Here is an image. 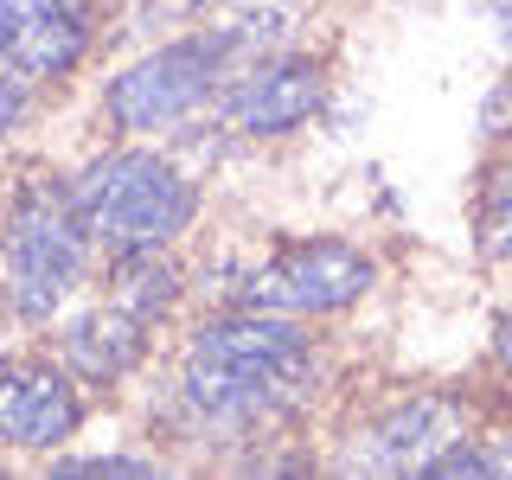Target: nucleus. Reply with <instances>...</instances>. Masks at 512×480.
I'll list each match as a JSON object with an SVG mask.
<instances>
[{
  "label": "nucleus",
  "mask_w": 512,
  "mask_h": 480,
  "mask_svg": "<svg viewBox=\"0 0 512 480\" xmlns=\"http://www.w3.org/2000/svg\"><path fill=\"white\" fill-rule=\"evenodd\" d=\"M45 474H71V480H154V474H173V461L148 455V448H96V455L58 448V455L45 461Z\"/></svg>",
  "instance_id": "obj_14"
},
{
  "label": "nucleus",
  "mask_w": 512,
  "mask_h": 480,
  "mask_svg": "<svg viewBox=\"0 0 512 480\" xmlns=\"http://www.w3.org/2000/svg\"><path fill=\"white\" fill-rule=\"evenodd\" d=\"M487 365H493V378L512 391V308L493 320V340H487Z\"/></svg>",
  "instance_id": "obj_17"
},
{
  "label": "nucleus",
  "mask_w": 512,
  "mask_h": 480,
  "mask_svg": "<svg viewBox=\"0 0 512 480\" xmlns=\"http://www.w3.org/2000/svg\"><path fill=\"white\" fill-rule=\"evenodd\" d=\"M474 429V410L455 391H397L372 404L365 416L333 436L327 474H365V480H423V468L442 455L448 442H461Z\"/></svg>",
  "instance_id": "obj_6"
},
{
  "label": "nucleus",
  "mask_w": 512,
  "mask_h": 480,
  "mask_svg": "<svg viewBox=\"0 0 512 480\" xmlns=\"http://www.w3.org/2000/svg\"><path fill=\"white\" fill-rule=\"evenodd\" d=\"M0 474H7V448H0Z\"/></svg>",
  "instance_id": "obj_20"
},
{
  "label": "nucleus",
  "mask_w": 512,
  "mask_h": 480,
  "mask_svg": "<svg viewBox=\"0 0 512 480\" xmlns=\"http://www.w3.org/2000/svg\"><path fill=\"white\" fill-rule=\"evenodd\" d=\"M384 7H410V0H384Z\"/></svg>",
  "instance_id": "obj_21"
},
{
  "label": "nucleus",
  "mask_w": 512,
  "mask_h": 480,
  "mask_svg": "<svg viewBox=\"0 0 512 480\" xmlns=\"http://www.w3.org/2000/svg\"><path fill=\"white\" fill-rule=\"evenodd\" d=\"M32 109H39V84H32L20 64L7 58V64H0V148H7V141L32 122Z\"/></svg>",
  "instance_id": "obj_15"
},
{
  "label": "nucleus",
  "mask_w": 512,
  "mask_h": 480,
  "mask_svg": "<svg viewBox=\"0 0 512 480\" xmlns=\"http://www.w3.org/2000/svg\"><path fill=\"white\" fill-rule=\"evenodd\" d=\"M109 0H0V39L39 90L71 84L96 58Z\"/></svg>",
  "instance_id": "obj_9"
},
{
  "label": "nucleus",
  "mask_w": 512,
  "mask_h": 480,
  "mask_svg": "<svg viewBox=\"0 0 512 480\" xmlns=\"http://www.w3.org/2000/svg\"><path fill=\"white\" fill-rule=\"evenodd\" d=\"M474 135L487 141V148L512 141V52H506V71L487 84V96H480V109H474Z\"/></svg>",
  "instance_id": "obj_16"
},
{
  "label": "nucleus",
  "mask_w": 512,
  "mask_h": 480,
  "mask_svg": "<svg viewBox=\"0 0 512 480\" xmlns=\"http://www.w3.org/2000/svg\"><path fill=\"white\" fill-rule=\"evenodd\" d=\"M103 295L122 301L128 314H141L148 327H167L186 308L192 276L173 250H116V256H103Z\"/></svg>",
  "instance_id": "obj_11"
},
{
  "label": "nucleus",
  "mask_w": 512,
  "mask_h": 480,
  "mask_svg": "<svg viewBox=\"0 0 512 480\" xmlns=\"http://www.w3.org/2000/svg\"><path fill=\"white\" fill-rule=\"evenodd\" d=\"M308 13H314V0H218L205 20L231 32V45L250 58H263V52H282V45H295L301 39V26H308Z\"/></svg>",
  "instance_id": "obj_13"
},
{
  "label": "nucleus",
  "mask_w": 512,
  "mask_h": 480,
  "mask_svg": "<svg viewBox=\"0 0 512 480\" xmlns=\"http://www.w3.org/2000/svg\"><path fill=\"white\" fill-rule=\"evenodd\" d=\"M0 64H7V39H0Z\"/></svg>",
  "instance_id": "obj_22"
},
{
  "label": "nucleus",
  "mask_w": 512,
  "mask_h": 480,
  "mask_svg": "<svg viewBox=\"0 0 512 480\" xmlns=\"http://www.w3.org/2000/svg\"><path fill=\"white\" fill-rule=\"evenodd\" d=\"M77 199V218L90 224L96 250H180L205 212L199 173L180 167L167 141H109L84 167L64 173Z\"/></svg>",
  "instance_id": "obj_2"
},
{
  "label": "nucleus",
  "mask_w": 512,
  "mask_h": 480,
  "mask_svg": "<svg viewBox=\"0 0 512 480\" xmlns=\"http://www.w3.org/2000/svg\"><path fill=\"white\" fill-rule=\"evenodd\" d=\"M52 352L71 365L90 391H116L154 359V327L141 314H128L122 301H71L58 314V333H52Z\"/></svg>",
  "instance_id": "obj_10"
},
{
  "label": "nucleus",
  "mask_w": 512,
  "mask_h": 480,
  "mask_svg": "<svg viewBox=\"0 0 512 480\" xmlns=\"http://www.w3.org/2000/svg\"><path fill=\"white\" fill-rule=\"evenodd\" d=\"M333 103V64L327 52H308V45H282V52H263L250 64H237L224 77L212 122L237 141H295L301 128H314Z\"/></svg>",
  "instance_id": "obj_7"
},
{
  "label": "nucleus",
  "mask_w": 512,
  "mask_h": 480,
  "mask_svg": "<svg viewBox=\"0 0 512 480\" xmlns=\"http://www.w3.org/2000/svg\"><path fill=\"white\" fill-rule=\"evenodd\" d=\"M244 64L224 26H192L173 39L148 45L141 58H128L122 71H109V84L96 90V128L109 141H173L180 128L212 116L224 77Z\"/></svg>",
  "instance_id": "obj_4"
},
{
  "label": "nucleus",
  "mask_w": 512,
  "mask_h": 480,
  "mask_svg": "<svg viewBox=\"0 0 512 480\" xmlns=\"http://www.w3.org/2000/svg\"><path fill=\"white\" fill-rule=\"evenodd\" d=\"M90 423V384L58 352H0V448L52 461Z\"/></svg>",
  "instance_id": "obj_8"
},
{
  "label": "nucleus",
  "mask_w": 512,
  "mask_h": 480,
  "mask_svg": "<svg viewBox=\"0 0 512 480\" xmlns=\"http://www.w3.org/2000/svg\"><path fill=\"white\" fill-rule=\"evenodd\" d=\"M96 263H103V250H96L90 224L77 218L71 180L52 167H32L0 205V282L13 295L20 327H58V314L90 288Z\"/></svg>",
  "instance_id": "obj_3"
},
{
  "label": "nucleus",
  "mask_w": 512,
  "mask_h": 480,
  "mask_svg": "<svg viewBox=\"0 0 512 480\" xmlns=\"http://www.w3.org/2000/svg\"><path fill=\"white\" fill-rule=\"evenodd\" d=\"M141 7H154V13H173V20H192V13H212L218 0H141Z\"/></svg>",
  "instance_id": "obj_18"
},
{
  "label": "nucleus",
  "mask_w": 512,
  "mask_h": 480,
  "mask_svg": "<svg viewBox=\"0 0 512 480\" xmlns=\"http://www.w3.org/2000/svg\"><path fill=\"white\" fill-rule=\"evenodd\" d=\"M487 20H493V32H500V45L512 52V0H487Z\"/></svg>",
  "instance_id": "obj_19"
},
{
  "label": "nucleus",
  "mask_w": 512,
  "mask_h": 480,
  "mask_svg": "<svg viewBox=\"0 0 512 480\" xmlns=\"http://www.w3.org/2000/svg\"><path fill=\"white\" fill-rule=\"evenodd\" d=\"M384 263L372 244L340 231H320V237H282L269 256H256L244 276L231 282V301L244 308H269V314H295V320H340L352 308L378 295Z\"/></svg>",
  "instance_id": "obj_5"
},
{
  "label": "nucleus",
  "mask_w": 512,
  "mask_h": 480,
  "mask_svg": "<svg viewBox=\"0 0 512 480\" xmlns=\"http://www.w3.org/2000/svg\"><path fill=\"white\" fill-rule=\"evenodd\" d=\"M468 237H474V263L480 269H506L512 263V141L487 154L474 180V205H468Z\"/></svg>",
  "instance_id": "obj_12"
},
{
  "label": "nucleus",
  "mask_w": 512,
  "mask_h": 480,
  "mask_svg": "<svg viewBox=\"0 0 512 480\" xmlns=\"http://www.w3.org/2000/svg\"><path fill=\"white\" fill-rule=\"evenodd\" d=\"M320 391H327V340L314 333V320L224 301L218 314L192 320L160 416L192 442L250 448L288 429Z\"/></svg>",
  "instance_id": "obj_1"
}]
</instances>
